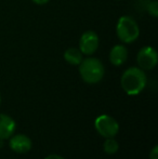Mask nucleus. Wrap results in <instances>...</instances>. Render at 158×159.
Here are the masks:
<instances>
[{
	"mask_svg": "<svg viewBox=\"0 0 158 159\" xmlns=\"http://www.w3.org/2000/svg\"><path fill=\"white\" fill-rule=\"evenodd\" d=\"M103 149L108 155H114V154H116L118 152L119 144L114 138H108L103 143Z\"/></svg>",
	"mask_w": 158,
	"mask_h": 159,
	"instance_id": "11",
	"label": "nucleus"
},
{
	"mask_svg": "<svg viewBox=\"0 0 158 159\" xmlns=\"http://www.w3.org/2000/svg\"><path fill=\"white\" fill-rule=\"evenodd\" d=\"M116 35L122 43L134 42L140 36V27L137 21L129 15L120 16L116 24Z\"/></svg>",
	"mask_w": 158,
	"mask_h": 159,
	"instance_id": "3",
	"label": "nucleus"
},
{
	"mask_svg": "<svg viewBox=\"0 0 158 159\" xmlns=\"http://www.w3.org/2000/svg\"><path fill=\"white\" fill-rule=\"evenodd\" d=\"M110 62L114 66H121L128 59V50L124 44H116L110 51Z\"/></svg>",
	"mask_w": 158,
	"mask_h": 159,
	"instance_id": "8",
	"label": "nucleus"
},
{
	"mask_svg": "<svg viewBox=\"0 0 158 159\" xmlns=\"http://www.w3.org/2000/svg\"><path fill=\"white\" fill-rule=\"evenodd\" d=\"M94 127L97 133L105 139L115 138L119 131L118 122L108 115H101L95 119Z\"/></svg>",
	"mask_w": 158,
	"mask_h": 159,
	"instance_id": "4",
	"label": "nucleus"
},
{
	"mask_svg": "<svg viewBox=\"0 0 158 159\" xmlns=\"http://www.w3.org/2000/svg\"><path fill=\"white\" fill-rule=\"evenodd\" d=\"M64 60L68 64L74 65V66H78L81 63L82 60H84V54L80 52L78 48H68L64 52Z\"/></svg>",
	"mask_w": 158,
	"mask_h": 159,
	"instance_id": "10",
	"label": "nucleus"
},
{
	"mask_svg": "<svg viewBox=\"0 0 158 159\" xmlns=\"http://www.w3.org/2000/svg\"><path fill=\"white\" fill-rule=\"evenodd\" d=\"M147 78L143 69L140 67H129L122 73L120 84L128 95H138L145 89Z\"/></svg>",
	"mask_w": 158,
	"mask_h": 159,
	"instance_id": "1",
	"label": "nucleus"
},
{
	"mask_svg": "<svg viewBox=\"0 0 158 159\" xmlns=\"http://www.w3.org/2000/svg\"><path fill=\"white\" fill-rule=\"evenodd\" d=\"M34 3L38 4V6H43V4H47L50 0H32Z\"/></svg>",
	"mask_w": 158,
	"mask_h": 159,
	"instance_id": "14",
	"label": "nucleus"
},
{
	"mask_svg": "<svg viewBox=\"0 0 158 159\" xmlns=\"http://www.w3.org/2000/svg\"><path fill=\"white\" fill-rule=\"evenodd\" d=\"M137 63L143 70H152L158 63L157 51L153 47L145 46L140 49L137 54Z\"/></svg>",
	"mask_w": 158,
	"mask_h": 159,
	"instance_id": "5",
	"label": "nucleus"
},
{
	"mask_svg": "<svg viewBox=\"0 0 158 159\" xmlns=\"http://www.w3.org/2000/svg\"><path fill=\"white\" fill-rule=\"evenodd\" d=\"M78 66L80 77L86 84H94L103 79L105 68H104L103 63L97 57L84 59Z\"/></svg>",
	"mask_w": 158,
	"mask_h": 159,
	"instance_id": "2",
	"label": "nucleus"
},
{
	"mask_svg": "<svg viewBox=\"0 0 158 159\" xmlns=\"http://www.w3.org/2000/svg\"><path fill=\"white\" fill-rule=\"evenodd\" d=\"M9 146L15 153L25 154L32 148V140L25 134H16L11 138Z\"/></svg>",
	"mask_w": 158,
	"mask_h": 159,
	"instance_id": "7",
	"label": "nucleus"
},
{
	"mask_svg": "<svg viewBox=\"0 0 158 159\" xmlns=\"http://www.w3.org/2000/svg\"><path fill=\"white\" fill-rule=\"evenodd\" d=\"M150 159H158V146L155 145L150 153Z\"/></svg>",
	"mask_w": 158,
	"mask_h": 159,
	"instance_id": "13",
	"label": "nucleus"
},
{
	"mask_svg": "<svg viewBox=\"0 0 158 159\" xmlns=\"http://www.w3.org/2000/svg\"><path fill=\"white\" fill-rule=\"evenodd\" d=\"M44 159H65L64 157H62V156H60V155H49V156H47Z\"/></svg>",
	"mask_w": 158,
	"mask_h": 159,
	"instance_id": "15",
	"label": "nucleus"
},
{
	"mask_svg": "<svg viewBox=\"0 0 158 159\" xmlns=\"http://www.w3.org/2000/svg\"><path fill=\"white\" fill-rule=\"evenodd\" d=\"M99 36L93 30H86L79 39V50L84 55H92L99 49Z\"/></svg>",
	"mask_w": 158,
	"mask_h": 159,
	"instance_id": "6",
	"label": "nucleus"
},
{
	"mask_svg": "<svg viewBox=\"0 0 158 159\" xmlns=\"http://www.w3.org/2000/svg\"><path fill=\"white\" fill-rule=\"evenodd\" d=\"M147 13L153 17L158 16V1L153 0L147 4Z\"/></svg>",
	"mask_w": 158,
	"mask_h": 159,
	"instance_id": "12",
	"label": "nucleus"
},
{
	"mask_svg": "<svg viewBox=\"0 0 158 159\" xmlns=\"http://www.w3.org/2000/svg\"><path fill=\"white\" fill-rule=\"evenodd\" d=\"M15 131V121L6 114H0V140H7Z\"/></svg>",
	"mask_w": 158,
	"mask_h": 159,
	"instance_id": "9",
	"label": "nucleus"
},
{
	"mask_svg": "<svg viewBox=\"0 0 158 159\" xmlns=\"http://www.w3.org/2000/svg\"><path fill=\"white\" fill-rule=\"evenodd\" d=\"M0 104H1V96H0Z\"/></svg>",
	"mask_w": 158,
	"mask_h": 159,
	"instance_id": "16",
	"label": "nucleus"
}]
</instances>
